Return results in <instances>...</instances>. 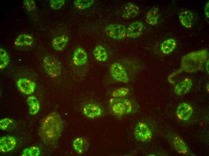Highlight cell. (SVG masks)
I'll return each mask as SVG.
<instances>
[{
  "mask_svg": "<svg viewBox=\"0 0 209 156\" xmlns=\"http://www.w3.org/2000/svg\"><path fill=\"white\" fill-rule=\"evenodd\" d=\"M63 128V121L60 115L56 112H52L42 123L40 129V136L44 142L52 144L58 139Z\"/></svg>",
  "mask_w": 209,
  "mask_h": 156,
  "instance_id": "obj_1",
  "label": "cell"
},
{
  "mask_svg": "<svg viewBox=\"0 0 209 156\" xmlns=\"http://www.w3.org/2000/svg\"><path fill=\"white\" fill-rule=\"evenodd\" d=\"M208 53L206 49L191 52L183 57L179 69L187 73H192L200 70L206 63Z\"/></svg>",
  "mask_w": 209,
  "mask_h": 156,
  "instance_id": "obj_2",
  "label": "cell"
},
{
  "mask_svg": "<svg viewBox=\"0 0 209 156\" xmlns=\"http://www.w3.org/2000/svg\"><path fill=\"white\" fill-rule=\"evenodd\" d=\"M109 105L114 112L121 116L132 112V106L131 102L126 98H112L109 102Z\"/></svg>",
  "mask_w": 209,
  "mask_h": 156,
  "instance_id": "obj_3",
  "label": "cell"
},
{
  "mask_svg": "<svg viewBox=\"0 0 209 156\" xmlns=\"http://www.w3.org/2000/svg\"><path fill=\"white\" fill-rule=\"evenodd\" d=\"M43 65L45 72L51 77H57L61 74V64L58 59L53 56L48 55L44 58Z\"/></svg>",
  "mask_w": 209,
  "mask_h": 156,
  "instance_id": "obj_4",
  "label": "cell"
},
{
  "mask_svg": "<svg viewBox=\"0 0 209 156\" xmlns=\"http://www.w3.org/2000/svg\"><path fill=\"white\" fill-rule=\"evenodd\" d=\"M106 34L109 37L115 40H121L125 38L127 34V28L123 25L111 24L105 28Z\"/></svg>",
  "mask_w": 209,
  "mask_h": 156,
  "instance_id": "obj_5",
  "label": "cell"
},
{
  "mask_svg": "<svg viewBox=\"0 0 209 156\" xmlns=\"http://www.w3.org/2000/svg\"><path fill=\"white\" fill-rule=\"evenodd\" d=\"M134 135L135 139L143 142L150 141L152 137V133L144 123L140 122L136 125L134 130Z\"/></svg>",
  "mask_w": 209,
  "mask_h": 156,
  "instance_id": "obj_6",
  "label": "cell"
},
{
  "mask_svg": "<svg viewBox=\"0 0 209 156\" xmlns=\"http://www.w3.org/2000/svg\"><path fill=\"white\" fill-rule=\"evenodd\" d=\"M111 74L115 80L124 83L128 82L129 80L127 73L121 64L119 63H114L110 66Z\"/></svg>",
  "mask_w": 209,
  "mask_h": 156,
  "instance_id": "obj_7",
  "label": "cell"
},
{
  "mask_svg": "<svg viewBox=\"0 0 209 156\" xmlns=\"http://www.w3.org/2000/svg\"><path fill=\"white\" fill-rule=\"evenodd\" d=\"M16 85L20 92L27 95L32 93L36 87V84L34 82L26 78L19 79L17 82Z\"/></svg>",
  "mask_w": 209,
  "mask_h": 156,
  "instance_id": "obj_8",
  "label": "cell"
},
{
  "mask_svg": "<svg viewBox=\"0 0 209 156\" xmlns=\"http://www.w3.org/2000/svg\"><path fill=\"white\" fill-rule=\"evenodd\" d=\"M17 140L12 136L7 135L0 139V150L2 152H7L13 150L17 144Z\"/></svg>",
  "mask_w": 209,
  "mask_h": 156,
  "instance_id": "obj_9",
  "label": "cell"
},
{
  "mask_svg": "<svg viewBox=\"0 0 209 156\" xmlns=\"http://www.w3.org/2000/svg\"><path fill=\"white\" fill-rule=\"evenodd\" d=\"M193 109L191 105L186 103H182L178 106L176 113L180 120L186 121L190 118Z\"/></svg>",
  "mask_w": 209,
  "mask_h": 156,
  "instance_id": "obj_10",
  "label": "cell"
},
{
  "mask_svg": "<svg viewBox=\"0 0 209 156\" xmlns=\"http://www.w3.org/2000/svg\"><path fill=\"white\" fill-rule=\"evenodd\" d=\"M143 27V24L141 22L137 21L132 22L127 29V36L130 38H138L141 34Z\"/></svg>",
  "mask_w": 209,
  "mask_h": 156,
  "instance_id": "obj_11",
  "label": "cell"
},
{
  "mask_svg": "<svg viewBox=\"0 0 209 156\" xmlns=\"http://www.w3.org/2000/svg\"><path fill=\"white\" fill-rule=\"evenodd\" d=\"M192 86V80L186 78L177 84L175 86L174 91L175 94L179 96H181L188 93Z\"/></svg>",
  "mask_w": 209,
  "mask_h": 156,
  "instance_id": "obj_12",
  "label": "cell"
},
{
  "mask_svg": "<svg viewBox=\"0 0 209 156\" xmlns=\"http://www.w3.org/2000/svg\"><path fill=\"white\" fill-rule=\"evenodd\" d=\"M84 115L89 118H94L100 116L102 114L101 108L98 105L89 103L86 104L83 109Z\"/></svg>",
  "mask_w": 209,
  "mask_h": 156,
  "instance_id": "obj_13",
  "label": "cell"
},
{
  "mask_svg": "<svg viewBox=\"0 0 209 156\" xmlns=\"http://www.w3.org/2000/svg\"><path fill=\"white\" fill-rule=\"evenodd\" d=\"M88 56L86 52L82 48L79 47L74 51L73 56V62L77 66L84 64L86 62Z\"/></svg>",
  "mask_w": 209,
  "mask_h": 156,
  "instance_id": "obj_14",
  "label": "cell"
},
{
  "mask_svg": "<svg viewBox=\"0 0 209 156\" xmlns=\"http://www.w3.org/2000/svg\"><path fill=\"white\" fill-rule=\"evenodd\" d=\"M139 12V7L131 2H128L125 4L122 16L125 19H129L136 17Z\"/></svg>",
  "mask_w": 209,
  "mask_h": 156,
  "instance_id": "obj_15",
  "label": "cell"
},
{
  "mask_svg": "<svg viewBox=\"0 0 209 156\" xmlns=\"http://www.w3.org/2000/svg\"><path fill=\"white\" fill-rule=\"evenodd\" d=\"M179 18L181 24L183 26L188 29L192 27L193 16L191 11L188 10L183 11L179 14Z\"/></svg>",
  "mask_w": 209,
  "mask_h": 156,
  "instance_id": "obj_16",
  "label": "cell"
},
{
  "mask_svg": "<svg viewBox=\"0 0 209 156\" xmlns=\"http://www.w3.org/2000/svg\"><path fill=\"white\" fill-rule=\"evenodd\" d=\"M173 146L175 150L179 153L188 155V148L183 140L179 136H174L172 139Z\"/></svg>",
  "mask_w": 209,
  "mask_h": 156,
  "instance_id": "obj_17",
  "label": "cell"
},
{
  "mask_svg": "<svg viewBox=\"0 0 209 156\" xmlns=\"http://www.w3.org/2000/svg\"><path fill=\"white\" fill-rule=\"evenodd\" d=\"M68 40V38L66 35H63L56 37L52 41L53 48L57 51H61L65 48Z\"/></svg>",
  "mask_w": 209,
  "mask_h": 156,
  "instance_id": "obj_18",
  "label": "cell"
},
{
  "mask_svg": "<svg viewBox=\"0 0 209 156\" xmlns=\"http://www.w3.org/2000/svg\"><path fill=\"white\" fill-rule=\"evenodd\" d=\"M33 42L32 37L30 34H22L18 35L14 42L15 46H30Z\"/></svg>",
  "mask_w": 209,
  "mask_h": 156,
  "instance_id": "obj_19",
  "label": "cell"
},
{
  "mask_svg": "<svg viewBox=\"0 0 209 156\" xmlns=\"http://www.w3.org/2000/svg\"><path fill=\"white\" fill-rule=\"evenodd\" d=\"M27 102L29 107V112L31 115H35L39 112L40 108L39 101L34 96L31 95L27 99Z\"/></svg>",
  "mask_w": 209,
  "mask_h": 156,
  "instance_id": "obj_20",
  "label": "cell"
},
{
  "mask_svg": "<svg viewBox=\"0 0 209 156\" xmlns=\"http://www.w3.org/2000/svg\"><path fill=\"white\" fill-rule=\"evenodd\" d=\"M177 45L176 40L173 38H170L163 41L160 46V50L165 54L171 53L175 49Z\"/></svg>",
  "mask_w": 209,
  "mask_h": 156,
  "instance_id": "obj_21",
  "label": "cell"
},
{
  "mask_svg": "<svg viewBox=\"0 0 209 156\" xmlns=\"http://www.w3.org/2000/svg\"><path fill=\"white\" fill-rule=\"evenodd\" d=\"M159 17V11L157 7H153L147 13L146 20L149 24L154 25L158 22Z\"/></svg>",
  "mask_w": 209,
  "mask_h": 156,
  "instance_id": "obj_22",
  "label": "cell"
},
{
  "mask_svg": "<svg viewBox=\"0 0 209 156\" xmlns=\"http://www.w3.org/2000/svg\"><path fill=\"white\" fill-rule=\"evenodd\" d=\"M93 54L95 59L100 62L106 61L108 55L105 49L102 46L97 45L93 50Z\"/></svg>",
  "mask_w": 209,
  "mask_h": 156,
  "instance_id": "obj_23",
  "label": "cell"
},
{
  "mask_svg": "<svg viewBox=\"0 0 209 156\" xmlns=\"http://www.w3.org/2000/svg\"><path fill=\"white\" fill-rule=\"evenodd\" d=\"M73 145L74 150L79 154L83 153L88 147L87 141L81 137L76 139L74 141Z\"/></svg>",
  "mask_w": 209,
  "mask_h": 156,
  "instance_id": "obj_24",
  "label": "cell"
},
{
  "mask_svg": "<svg viewBox=\"0 0 209 156\" xmlns=\"http://www.w3.org/2000/svg\"><path fill=\"white\" fill-rule=\"evenodd\" d=\"M93 0H75L74 4L77 8L83 10L90 7L93 3Z\"/></svg>",
  "mask_w": 209,
  "mask_h": 156,
  "instance_id": "obj_25",
  "label": "cell"
},
{
  "mask_svg": "<svg viewBox=\"0 0 209 156\" xmlns=\"http://www.w3.org/2000/svg\"><path fill=\"white\" fill-rule=\"evenodd\" d=\"M0 69H3L8 65L9 57L7 52L2 49H0Z\"/></svg>",
  "mask_w": 209,
  "mask_h": 156,
  "instance_id": "obj_26",
  "label": "cell"
},
{
  "mask_svg": "<svg viewBox=\"0 0 209 156\" xmlns=\"http://www.w3.org/2000/svg\"><path fill=\"white\" fill-rule=\"evenodd\" d=\"M40 154L39 148L36 146H32L24 149L23 151L22 156H38Z\"/></svg>",
  "mask_w": 209,
  "mask_h": 156,
  "instance_id": "obj_27",
  "label": "cell"
},
{
  "mask_svg": "<svg viewBox=\"0 0 209 156\" xmlns=\"http://www.w3.org/2000/svg\"><path fill=\"white\" fill-rule=\"evenodd\" d=\"M14 120L10 118H5L0 121V128L2 130H6L14 124Z\"/></svg>",
  "mask_w": 209,
  "mask_h": 156,
  "instance_id": "obj_28",
  "label": "cell"
},
{
  "mask_svg": "<svg viewBox=\"0 0 209 156\" xmlns=\"http://www.w3.org/2000/svg\"><path fill=\"white\" fill-rule=\"evenodd\" d=\"M129 92L126 87H123L114 91L112 93V96L115 98L123 97L127 95Z\"/></svg>",
  "mask_w": 209,
  "mask_h": 156,
  "instance_id": "obj_29",
  "label": "cell"
},
{
  "mask_svg": "<svg viewBox=\"0 0 209 156\" xmlns=\"http://www.w3.org/2000/svg\"><path fill=\"white\" fill-rule=\"evenodd\" d=\"M65 3L64 0H51L50 1L51 8L54 10H57L62 7Z\"/></svg>",
  "mask_w": 209,
  "mask_h": 156,
  "instance_id": "obj_30",
  "label": "cell"
},
{
  "mask_svg": "<svg viewBox=\"0 0 209 156\" xmlns=\"http://www.w3.org/2000/svg\"><path fill=\"white\" fill-rule=\"evenodd\" d=\"M23 3L25 8L29 11L33 10L36 8L35 2L33 0H25Z\"/></svg>",
  "mask_w": 209,
  "mask_h": 156,
  "instance_id": "obj_31",
  "label": "cell"
},
{
  "mask_svg": "<svg viewBox=\"0 0 209 156\" xmlns=\"http://www.w3.org/2000/svg\"><path fill=\"white\" fill-rule=\"evenodd\" d=\"M209 2H208L206 4L204 8L205 15L208 18H209Z\"/></svg>",
  "mask_w": 209,
  "mask_h": 156,
  "instance_id": "obj_32",
  "label": "cell"
},
{
  "mask_svg": "<svg viewBox=\"0 0 209 156\" xmlns=\"http://www.w3.org/2000/svg\"><path fill=\"white\" fill-rule=\"evenodd\" d=\"M205 67L206 68V70L208 73H209V61L208 60H207V62L206 63Z\"/></svg>",
  "mask_w": 209,
  "mask_h": 156,
  "instance_id": "obj_33",
  "label": "cell"
},
{
  "mask_svg": "<svg viewBox=\"0 0 209 156\" xmlns=\"http://www.w3.org/2000/svg\"><path fill=\"white\" fill-rule=\"evenodd\" d=\"M207 90L208 92H209V84H207L206 87Z\"/></svg>",
  "mask_w": 209,
  "mask_h": 156,
  "instance_id": "obj_34",
  "label": "cell"
}]
</instances>
